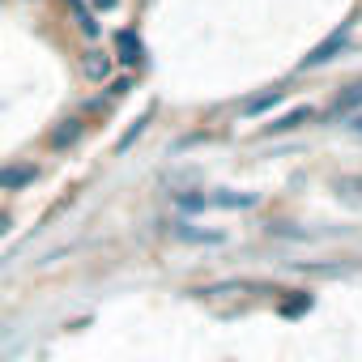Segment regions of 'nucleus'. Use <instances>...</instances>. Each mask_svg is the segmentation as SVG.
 Instances as JSON below:
<instances>
[{
    "mask_svg": "<svg viewBox=\"0 0 362 362\" xmlns=\"http://www.w3.org/2000/svg\"><path fill=\"white\" fill-rule=\"evenodd\" d=\"M311 115H315V111H311V107H294V111H290V115H281V119H273V124H269V128H264V132H290V128H298V124H307V119H311Z\"/></svg>",
    "mask_w": 362,
    "mask_h": 362,
    "instance_id": "nucleus-7",
    "label": "nucleus"
},
{
    "mask_svg": "<svg viewBox=\"0 0 362 362\" xmlns=\"http://www.w3.org/2000/svg\"><path fill=\"white\" fill-rule=\"evenodd\" d=\"M115 60H119V64H128V69H132V64H141V39H136L132 30H124V35L115 39Z\"/></svg>",
    "mask_w": 362,
    "mask_h": 362,
    "instance_id": "nucleus-6",
    "label": "nucleus"
},
{
    "mask_svg": "<svg viewBox=\"0 0 362 362\" xmlns=\"http://www.w3.org/2000/svg\"><path fill=\"white\" fill-rule=\"evenodd\" d=\"M345 39H349V26H341V30H332V35H328V39H324L320 47H311V52L303 56V64H298V69L307 73V69H320V64H328V60H332V56H337V52L345 47Z\"/></svg>",
    "mask_w": 362,
    "mask_h": 362,
    "instance_id": "nucleus-2",
    "label": "nucleus"
},
{
    "mask_svg": "<svg viewBox=\"0 0 362 362\" xmlns=\"http://www.w3.org/2000/svg\"><path fill=\"white\" fill-rule=\"evenodd\" d=\"M81 69H86V81H107L111 69H115V56H107V52H90Z\"/></svg>",
    "mask_w": 362,
    "mask_h": 362,
    "instance_id": "nucleus-4",
    "label": "nucleus"
},
{
    "mask_svg": "<svg viewBox=\"0 0 362 362\" xmlns=\"http://www.w3.org/2000/svg\"><path fill=\"white\" fill-rule=\"evenodd\" d=\"M145 124H149V115H141V119H136V124H132V128H128V136H124V141H119V149H128V145H132V141H136V136H141V132H145Z\"/></svg>",
    "mask_w": 362,
    "mask_h": 362,
    "instance_id": "nucleus-10",
    "label": "nucleus"
},
{
    "mask_svg": "<svg viewBox=\"0 0 362 362\" xmlns=\"http://www.w3.org/2000/svg\"><path fill=\"white\" fill-rule=\"evenodd\" d=\"M35 179H39L35 162H9V166H0V192H26Z\"/></svg>",
    "mask_w": 362,
    "mask_h": 362,
    "instance_id": "nucleus-1",
    "label": "nucleus"
},
{
    "mask_svg": "<svg viewBox=\"0 0 362 362\" xmlns=\"http://www.w3.org/2000/svg\"><path fill=\"white\" fill-rule=\"evenodd\" d=\"M337 192H349V197H362V175H341V179H337Z\"/></svg>",
    "mask_w": 362,
    "mask_h": 362,
    "instance_id": "nucleus-9",
    "label": "nucleus"
},
{
    "mask_svg": "<svg viewBox=\"0 0 362 362\" xmlns=\"http://www.w3.org/2000/svg\"><path fill=\"white\" fill-rule=\"evenodd\" d=\"M81 132H86V119H81V115H73V119H64V124H60V128L47 136V145H52L56 153H64V149H69V145H73Z\"/></svg>",
    "mask_w": 362,
    "mask_h": 362,
    "instance_id": "nucleus-3",
    "label": "nucleus"
},
{
    "mask_svg": "<svg viewBox=\"0 0 362 362\" xmlns=\"http://www.w3.org/2000/svg\"><path fill=\"white\" fill-rule=\"evenodd\" d=\"M281 98H286V90H269V94H260V98H252V103H247L243 111H247V115H260V111H269V107H277Z\"/></svg>",
    "mask_w": 362,
    "mask_h": 362,
    "instance_id": "nucleus-8",
    "label": "nucleus"
},
{
    "mask_svg": "<svg viewBox=\"0 0 362 362\" xmlns=\"http://www.w3.org/2000/svg\"><path fill=\"white\" fill-rule=\"evenodd\" d=\"M9 226H13V214H0V239L9 235Z\"/></svg>",
    "mask_w": 362,
    "mask_h": 362,
    "instance_id": "nucleus-13",
    "label": "nucleus"
},
{
    "mask_svg": "<svg viewBox=\"0 0 362 362\" xmlns=\"http://www.w3.org/2000/svg\"><path fill=\"white\" fill-rule=\"evenodd\" d=\"M358 103H362V86H354V90H349V98H341V103H337V115H345V111H349V107H358Z\"/></svg>",
    "mask_w": 362,
    "mask_h": 362,
    "instance_id": "nucleus-11",
    "label": "nucleus"
},
{
    "mask_svg": "<svg viewBox=\"0 0 362 362\" xmlns=\"http://www.w3.org/2000/svg\"><path fill=\"white\" fill-rule=\"evenodd\" d=\"M90 9H94V13H115L119 0H90Z\"/></svg>",
    "mask_w": 362,
    "mask_h": 362,
    "instance_id": "nucleus-12",
    "label": "nucleus"
},
{
    "mask_svg": "<svg viewBox=\"0 0 362 362\" xmlns=\"http://www.w3.org/2000/svg\"><path fill=\"white\" fill-rule=\"evenodd\" d=\"M69 9H73V22H77V30H81L86 39H98V13L86 5V0H73Z\"/></svg>",
    "mask_w": 362,
    "mask_h": 362,
    "instance_id": "nucleus-5",
    "label": "nucleus"
}]
</instances>
